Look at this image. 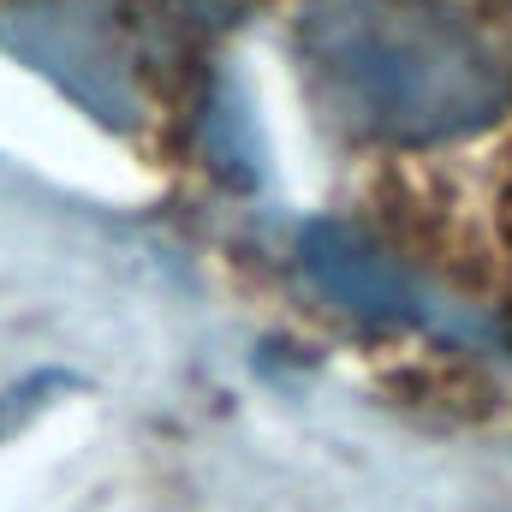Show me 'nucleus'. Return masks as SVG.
Here are the masks:
<instances>
[{
    "label": "nucleus",
    "instance_id": "nucleus-1",
    "mask_svg": "<svg viewBox=\"0 0 512 512\" xmlns=\"http://www.w3.org/2000/svg\"><path fill=\"white\" fill-rule=\"evenodd\" d=\"M298 60L340 126L382 143H447L512 108V66L447 0H310Z\"/></svg>",
    "mask_w": 512,
    "mask_h": 512
},
{
    "label": "nucleus",
    "instance_id": "nucleus-2",
    "mask_svg": "<svg viewBox=\"0 0 512 512\" xmlns=\"http://www.w3.org/2000/svg\"><path fill=\"white\" fill-rule=\"evenodd\" d=\"M0 42L30 60L36 72H48L66 96H78L90 114L102 120H126L131 114V78L126 60L108 36V24L90 6H60V0H24L0 18Z\"/></svg>",
    "mask_w": 512,
    "mask_h": 512
},
{
    "label": "nucleus",
    "instance_id": "nucleus-3",
    "mask_svg": "<svg viewBox=\"0 0 512 512\" xmlns=\"http://www.w3.org/2000/svg\"><path fill=\"white\" fill-rule=\"evenodd\" d=\"M298 268L322 298H334L358 322H382L387 328V322H429L435 316L423 286L382 245H370L364 233H352L340 221H310L298 233Z\"/></svg>",
    "mask_w": 512,
    "mask_h": 512
},
{
    "label": "nucleus",
    "instance_id": "nucleus-4",
    "mask_svg": "<svg viewBox=\"0 0 512 512\" xmlns=\"http://www.w3.org/2000/svg\"><path fill=\"white\" fill-rule=\"evenodd\" d=\"M203 143H209V155H215V167H221L227 179H239V185L256 179L262 143H256L251 114H245L227 90H215V102H209V114H203Z\"/></svg>",
    "mask_w": 512,
    "mask_h": 512
}]
</instances>
